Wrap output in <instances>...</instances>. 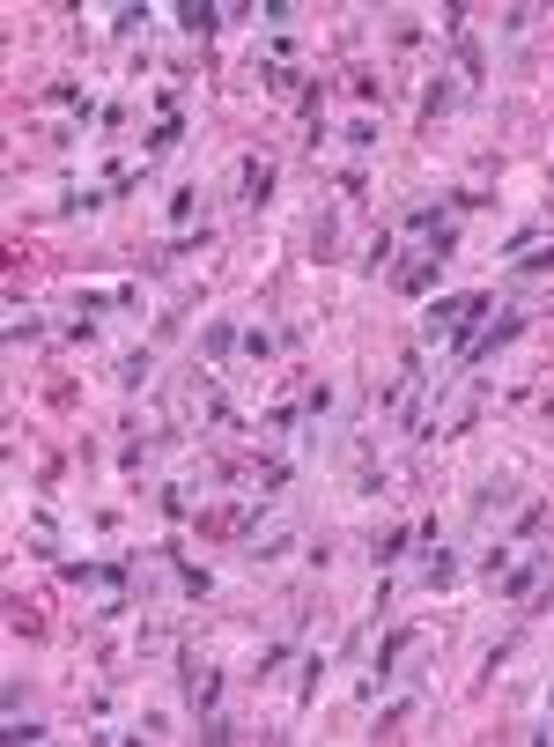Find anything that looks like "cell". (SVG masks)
<instances>
[{
    "label": "cell",
    "instance_id": "cell-1",
    "mask_svg": "<svg viewBox=\"0 0 554 747\" xmlns=\"http://www.w3.org/2000/svg\"><path fill=\"white\" fill-rule=\"evenodd\" d=\"M488 311H495L488 289H473V296H436V304L422 311V348H466L473 333H481Z\"/></svg>",
    "mask_w": 554,
    "mask_h": 747
},
{
    "label": "cell",
    "instance_id": "cell-2",
    "mask_svg": "<svg viewBox=\"0 0 554 747\" xmlns=\"http://www.w3.org/2000/svg\"><path fill=\"white\" fill-rule=\"evenodd\" d=\"M518 333H525V311H503L495 326H481V333H473L466 348H458V370H481L488 356H503V348L518 341Z\"/></svg>",
    "mask_w": 554,
    "mask_h": 747
},
{
    "label": "cell",
    "instance_id": "cell-3",
    "mask_svg": "<svg viewBox=\"0 0 554 747\" xmlns=\"http://www.w3.org/2000/svg\"><path fill=\"white\" fill-rule=\"evenodd\" d=\"M178 688H185V703H193V718H215L222 711V674H215V666L178 659Z\"/></svg>",
    "mask_w": 554,
    "mask_h": 747
},
{
    "label": "cell",
    "instance_id": "cell-4",
    "mask_svg": "<svg viewBox=\"0 0 554 747\" xmlns=\"http://www.w3.org/2000/svg\"><path fill=\"white\" fill-rule=\"evenodd\" d=\"M510 496H518V481H510V474H488L481 489H473V503H466V511H473V526H488V518H503V503H510Z\"/></svg>",
    "mask_w": 554,
    "mask_h": 747
},
{
    "label": "cell",
    "instance_id": "cell-5",
    "mask_svg": "<svg viewBox=\"0 0 554 747\" xmlns=\"http://www.w3.org/2000/svg\"><path fill=\"white\" fill-rule=\"evenodd\" d=\"M547 563H554V555H547V548H532L525 563H510L503 577H495V592H503V600H525V592L540 585V570H547Z\"/></svg>",
    "mask_w": 554,
    "mask_h": 747
},
{
    "label": "cell",
    "instance_id": "cell-6",
    "mask_svg": "<svg viewBox=\"0 0 554 747\" xmlns=\"http://www.w3.org/2000/svg\"><path fill=\"white\" fill-rule=\"evenodd\" d=\"M414 585H422V592H451V585H458V555H451V548H436V540H429V563L414 570Z\"/></svg>",
    "mask_w": 554,
    "mask_h": 747
},
{
    "label": "cell",
    "instance_id": "cell-7",
    "mask_svg": "<svg viewBox=\"0 0 554 747\" xmlns=\"http://www.w3.org/2000/svg\"><path fill=\"white\" fill-rule=\"evenodd\" d=\"M229 23V8H215V0H185V8H178V30L185 37H215Z\"/></svg>",
    "mask_w": 554,
    "mask_h": 747
},
{
    "label": "cell",
    "instance_id": "cell-8",
    "mask_svg": "<svg viewBox=\"0 0 554 747\" xmlns=\"http://www.w3.org/2000/svg\"><path fill=\"white\" fill-rule=\"evenodd\" d=\"M237 348H244V326H229V319H207V326H200V356H207V363L237 356Z\"/></svg>",
    "mask_w": 554,
    "mask_h": 747
},
{
    "label": "cell",
    "instance_id": "cell-9",
    "mask_svg": "<svg viewBox=\"0 0 554 747\" xmlns=\"http://www.w3.org/2000/svg\"><path fill=\"white\" fill-rule=\"evenodd\" d=\"M237 193H244V208H266V200H274V163H244V178H237Z\"/></svg>",
    "mask_w": 554,
    "mask_h": 747
},
{
    "label": "cell",
    "instance_id": "cell-10",
    "mask_svg": "<svg viewBox=\"0 0 554 747\" xmlns=\"http://www.w3.org/2000/svg\"><path fill=\"white\" fill-rule=\"evenodd\" d=\"M296 548V526L281 518V526H266V533H252V563H281V555Z\"/></svg>",
    "mask_w": 554,
    "mask_h": 747
},
{
    "label": "cell",
    "instance_id": "cell-11",
    "mask_svg": "<svg viewBox=\"0 0 554 747\" xmlns=\"http://www.w3.org/2000/svg\"><path fill=\"white\" fill-rule=\"evenodd\" d=\"M148 378H156V356H148V348H133V356H119V370H111V385H119V392H141Z\"/></svg>",
    "mask_w": 554,
    "mask_h": 747
},
{
    "label": "cell",
    "instance_id": "cell-12",
    "mask_svg": "<svg viewBox=\"0 0 554 747\" xmlns=\"http://www.w3.org/2000/svg\"><path fill=\"white\" fill-rule=\"evenodd\" d=\"M333 407H340V385H333V378H318V385H311V400H303V422H311V437L333 422Z\"/></svg>",
    "mask_w": 554,
    "mask_h": 747
},
{
    "label": "cell",
    "instance_id": "cell-13",
    "mask_svg": "<svg viewBox=\"0 0 554 747\" xmlns=\"http://www.w3.org/2000/svg\"><path fill=\"white\" fill-rule=\"evenodd\" d=\"M436 274H444V259H429V252H422L414 267H399V289H407V296H429V289H436Z\"/></svg>",
    "mask_w": 554,
    "mask_h": 747
},
{
    "label": "cell",
    "instance_id": "cell-14",
    "mask_svg": "<svg viewBox=\"0 0 554 747\" xmlns=\"http://www.w3.org/2000/svg\"><path fill=\"white\" fill-rule=\"evenodd\" d=\"M252 82H259V89H274V97H289L303 74H296V67H281V60H252Z\"/></svg>",
    "mask_w": 554,
    "mask_h": 747
},
{
    "label": "cell",
    "instance_id": "cell-15",
    "mask_svg": "<svg viewBox=\"0 0 554 747\" xmlns=\"http://www.w3.org/2000/svg\"><path fill=\"white\" fill-rule=\"evenodd\" d=\"M163 215H170V230H193V215H200V185H178V193L163 200Z\"/></svg>",
    "mask_w": 554,
    "mask_h": 747
},
{
    "label": "cell",
    "instance_id": "cell-16",
    "mask_svg": "<svg viewBox=\"0 0 554 747\" xmlns=\"http://www.w3.org/2000/svg\"><path fill=\"white\" fill-rule=\"evenodd\" d=\"M156 503H163V518H170V526H185V518H193V489H185V481H163V489H156Z\"/></svg>",
    "mask_w": 554,
    "mask_h": 747
},
{
    "label": "cell",
    "instance_id": "cell-17",
    "mask_svg": "<svg viewBox=\"0 0 554 747\" xmlns=\"http://www.w3.org/2000/svg\"><path fill=\"white\" fill-rule=\"evenodd\" d=\"M178 134H185L178 119H156V126L141 134V156H170V148H178Z\"/></svg>",
    "mask_w": 554,
    "mask_h": 747
},
{
    "label": "cell",
    "instance_id": "cell-18",
    "mask_svg": "<svg viewBox=\"0 0 554 747\" xmlns=\"http://www.w3.org/2000/svg\"><path fill=\"white\" fill-rule=\"evenodd\" d=\"M510 274H554V245H525V252H518V267H510Z\"/></svg>",
    "mask_w": 554,
    "mask_h": 747
},
{
    "label": "cell",
    "instance_id": "cell-19",
    "mask_svg": "<svg viewBox=\"0 0 554 747\" xmlns=\"http://www.w3.org/2000/svg\"><path fill=\"white\" fill-rule=\"evenodd\" d=\"M274 348H281V333H266V326H244V356H252V363H266Z\"/></svg>",
    "mask_w": 554,
    "mask_h": 747
},
{
    "label": "cell",
    "instance_id": "cell-20",
    "mask_svg": "<svg viewBox=\"0 0 554 747\" xmlns=\"http://www.w3.org/2000/svg\"><path fill=\"white\" fill-rule=\"evenodd\" d=\"M37 333H45V319H37V311H15V319H8V348L37 341Z\"/></svg>",
    "mask_w": 554,
    "mask_h": 747
},
{
    "label": "cell",
    "instance_id": "cell-21",
    "mask_svg": "<svg viewBox=\"0 0 554 747\" xmlns=\"http://www.w3.org/2000/svg\"><path fill=\"white\" fill-rule=\"evenodd\" d=\"M340 141H348L355 156H370V148H377V119H348V134H340Z\"/></svg>",
    "mask_w": 554,
    "mask_h": 747
},
{
    "label": "cell",
    "instance_id": "cell-22",
    "mask_svg": "<svg viewBox=\"0 0 554 747\" xmlns=\"http://www.w3.org/2000/svg\"><path fill=\"white\" fill-rule=\"evenodd\" d=\"M252 15H259V23H266V30H274V37H281V30H289V23H296V8H289V0H266V8H252Z\"/></svg>",
    "mask_w": 554,
    "mask_h": 747
},
{
    "label": "cell",
    "instance_id": "cell-23",
    "mask_svg": "<svg viewBox=\"0 0 554 747\" xmlns=\"http://www.w3.org/2000/svg\"><path fill=\"white\" fill-rule=\"evenodd\" d=\"M399 555H407V526H392L385 540H377V570H392V563H399Z\"/></svg>",
    "mask_w": 554,
    "mask_h": 747
},
{
    "label": "cell",
    "instance_id": "cell-24",
    "mask_svg": "<svg viewBox=\"0 0 554 747\" xmlns=\"http://www.w3.org/2000/svg\"><path fill=\"white\" fill-rule=\"evenodd\" d=\"M451 97H458V89L444 82V74H436V82H429V97H422V119H436V111H451Z\"/></svg>",
    "mask_w": 554,
    "mask_h": 747
},
{
    "label": "cell",
    "instance_id": "cell-25",
    "mask_svg": "<svg viewBox=\"0 0 554 747\" xmlns=\"http://www.w3.org/2000/svg\"><path fill=\"white\" fill-rule=\"evenodd\" d=\"M141 23H148V8H119V15H111V37H133Z\"/></svg>",
    "mask_w": 554,
    "mask_h": 747
},
{
    "label": "cell",
    "instance_id": "cell-26",
    "mask_svg": "<svg viewBox=\"0 0 554 747\" xmlns=\"http://www.w3.org/2000/svg\"><path fill=\"white\" fill-rule=\"evenodd\" d=\"M451 208H458V215H481V208H488V193H473V185H458V193H451Z\"/></svg>",
    "mask_w": 554,
    "mask_h": 747
},
{
    "label": "cell",
    "instance_id": "cell-27",
    "mask_svg": "<svg viewBox=\"0 0 554 747\" xmlns=\"http://www.w3.org/2000/svg\"><path fill=\"white\" fill-rule=\"evenodd\" d=\"M547 711H554V688H547Z\"/></svg>",
    "mask_w": 554,
    "mask_h": 747
}]
</instances>
